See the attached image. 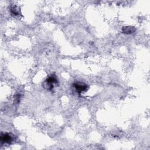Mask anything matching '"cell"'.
<instances>
[{
	"label": "cell",
	"instance_id": "cell-2",
	"mask_svg": "<svg viewBox=\"0 0 150 150\" xmlns=\"http://www.w3.org/2000/svg\"><path fill=\"white\" fill-rule=\"evenodd\" d=\"M13 135H12L9 133H1V137H0V141L1 144H11L14 139Z\"/></svg>",
	"mask_w": 150,
	"mask_h": 150
},
{
	"label": "cell",
	"instance_id": "cell-4",
	"mask_svg": "<svg viewBox=\"0 0 150 150\" xmlns=\"http://www.w3.org/2000/svg\"><path fill=\"white\" fill-rule=\"evenodd\" d=\"M136 30V28L131 26H125L122 28V33L124 34L130 35L134 33Z\"/></svg>",
	"mask_w": 150,
	"mask_h": 150
},
{
	"label": "cell",
	"instance_id": "cell-5",
	"mask_svg": "<svg viewBox=\"0 0 150 150\" xmlns=\"http://www.w3.org/2000/svg\"><path fill=\"white\" fill-rule=\"evenodd\" d=\"M10 12L13 16H19L21 14L19 9L16 5H12L10 7Z\"/></svg>",
	"mask_w": 150,
	"mask_h": 150
},
{
	"label": "cell",
	"instance_id": "cell-3",
	"mask_svg": "<svg viewBox=\"0 0 150 150\" xmlns=\"http://www.w3.org/2000/svg\"><path fill=\"white\" fill-rule=\"evenodd\" d=\"M73 87L76 90V92L80 94L83 91H86L88 90V86L82 82H75L73 83Z\"/></svg>",
	"mask_w": 150,
	"mask_h": 150
},
{
	"label": "cell",
	"instance_id": "cell-1",
	"mask_svg": "<svg viewBox=\"0 0 150 150\" xmlns=\"http://www.w3.org/2000/svg\"><path fill=\"white\" fill-rule=\"evenodd\" d=\"M57 83L58 81L56 76L54 74H52L46 79L43 84V86L46 90H52L54 86Z\"/></svg>",
	"mask_w": 150,
	"mask_h": 150
}]
</instances>
